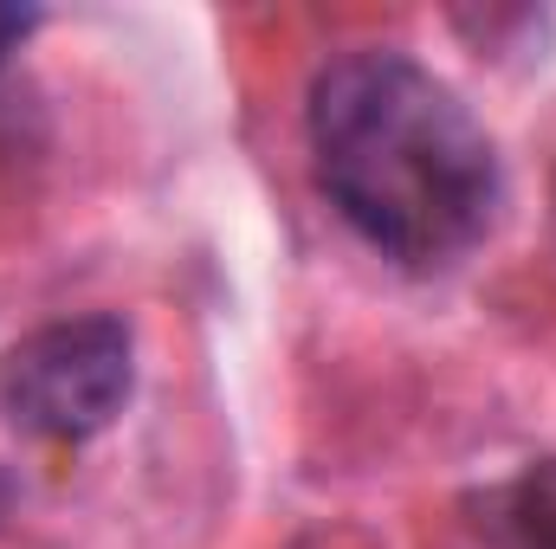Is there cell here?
<instances>
[{
	"label": "cell",
	"instance_id": "7a4b0ae2",
	"mask_svg": "<svg viewBox=\"0 0 556 549\" xmlns=\"http://www.w3.org/2000/svg\"><path fill=\"white\" fill-rule=\"evenodd\" d=\"M137 395V336L111 310L59 317L0 356V413L52 446L98 439Z\"/></svg>",
	"mask_w": 556,
	"mask_h": 549
},
{
	"label": "cell",
	"instance_id": "3957f363",
	"mask_svg": "<svg viewBox=\"0 0 556 549\" xmlns=\"http://www.w3.org/2000/svg\"><path fill=\"white\" fill-rule=\"evenodd\" d=\"M479 537L485 549H556V459H531L479 498Z\"/></svg>",
	"mask_w": 556,
	"mask_h": 549
},
{
	"label": "cell",
	"instance_id": "5b68a950",
	"mask_svg": "<svg viewBox=\"0 0 556 549\" xmlns=\"http://www.w3.org/2000/svg\"><path fill=\"white\" fill-rule=\"evenodd\" d=\"M13 498H20V485H13V478L0 472V524H7V511H13Z\"/></svg>",
	"mask_w": 556,
	"mask_h": 549
},
{
	"label": "cell",
	"instance_id": "277c9868",
	"mask_svg": "<svg viewBox=\"0 0 556 549\" xmlns=\"http://www.w3.org/2000/svg\"><path fill=\"white\" fill-rule=\"evenodd\" d=\"M39 20H46L39 7H13V0H0V72H7V59L39 33Z\"/></svg>",
	"mask_w": 556,
	"mask_h": 549
},
{
	"label": "cell",
	"instance_id": "6da1fadb",
	"mask_svg": "<svg viewBox=\"0 0 556 549\" xmlns=\"http://www.w3.org/2000/svg\"><path fill=\"white\" fill-rule=\"evenodd\" d=\"M317 194L402 272H453L505 214V162L472 104L415 52L356 46L304 98Z\"/></svg>",
	"mask_w": 556,
	"mask_h": 549
}]
</instances>
